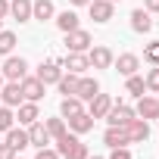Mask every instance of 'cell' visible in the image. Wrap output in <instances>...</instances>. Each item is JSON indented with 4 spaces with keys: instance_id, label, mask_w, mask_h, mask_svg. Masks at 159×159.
Masks as SVG:
<instances>
[{
    "instance_id": "24",
    "label": "cell",
    "mask_w": 159,
    "mask_h": 159,
    "mask_svg": "<svg viewBox=\"0 0 159 159\" xmlns=\"http://www.w3.org/2000/svg\"><path fill=\"white\" fill-rule=\"evenodd\" d=\"M56 28H59V31H66V34H69V31H75V28H78V16H75L72 10L59 13V16H56Z\"/></svg>"
},
{
    "instance_id": "5",
    "label": "cell",
    "mask_w": 159,
    "mask_h": 159,
    "mask_svg": "<svg viewBox=\"0 0 159 159\" xmlns=\"http://www.w3.org/2000/svg\"><path fill=\"white\" fill-rule=\"evenodd\" d=\"M125 131H128V140H131V143H143V140L150 137V125H147V119H137V116L125 125Z\"/></svg>"
},
{
    "instance_id": "22",
    "label": "cell",
    "mask_w": 159,
    "mask_h": 159,
    "mask_svg": "<svg viewBox=\"0 0 159 159\" xmlns=\"http://www.w3.org/2000/svg\"><path fill=\"white\" fill-rule=\"evenodd\" d=\"M7 143H10L13 150H25V147H31V143H28V131H22V128H16V125L7 131Z\"/></svg>"
},
{
    "instance_id": "28",
    "label": "cell",
    "mask_w": 159,
    "mask_h": 159,
    "mask_svg": "<svg viewBox=\"0 0 159 159\" xmlns=\"http://www.w3.org/2000/svg\"><path fill=\"white\" fill-rule=\"evenodd\" d=\"M143 91H147V81L140 75H128V94H134V97H143Z\"/></svg>"
},
{
    "instance_id": "43",
    "label": "cell",
    "mask_w": 159,
    "mask_h": 159,
    "mask_svg": "<svg viewBox=\"0 0 159 159\" xmlns=\"http://www.w3.org/2000/svg\"><path fill=\"white\" fill-rule=\"evenodd\" d=\"M109 3H119V0H109Z\"/></svg>"
},
{
    "instance_id": "13",
    "label": "cell",
    "mask_w": 159,
    "mask_h": 159,
    "mask_svg": "<svg viewBox=\"0 0 159 159\" xmlns=\"http://www.w3.org/2000/svg\"><path fill=\"white\" fill-rule=\"evenodd\" d=\"M88 59H91V69H109L116 56H112L109 47H94V50L88 53Z\"/></svg>"
},
{
    "instance_id": "33",
    "label": "cell",
    "mask_w": 159,
    "mask_h": 159,
    "mask_svg": "<svg viewBox=\"0 0 159 159\" xmlns=\"http://www.w3.org/2000/svg\"><path fill=\"white\" fill-rule=\"evenodd\" d=\"M143 81H147V91H156V94H159V66L150 69V75L143 78Z\"/></svg>"
},
{
    "instance_id": "6",
    "label": "cell",
    "mask_w": 159,
    "mask_h": 159,
    "mask_svg": "<svg viewBox=\"0 0 159 159\" xmlns=\"http://www.w3.org/2000/svg\"><path fill=\"white\" fill-rule=\"evenodd\" d=\"M94 116L88 112V109H81V112H75V116H69V131H75V134H88L91 128H94Z\"/></svg>"
},
{
    "instance_id": "44",
    "label": "cell",
    "mask_w": 159,
    "mask_h": 159,
    "mask_svg": "<svg viewBox=\"0 0 159 159\" xmlns=\"http://www.w3.org/2000/svg\"><path fill=\"white\" fill-rule=\"evenodd\" d=\"M156 100H159V97H156Z\"/></svg>"
},
{
    "instance_id": "21",
    "label": "cell",
    "mask_w": 159,
    "mask_h": 159,
    "mask_svg": "<svg viewBox=\"0 0 159 159\" xmlns=\"http://www.w3.org/2000/svg\"><path fill=\"white\" fill-rule=\"evenodd\" d=\"M19 125H34L41 116H38V103H31V100H25V103H19Z\"/></svg>"
},
{
    "instance_id": "38",
    "label": "cell",
    "mask_w": 159,
    "mask_h": 159,
    "mask_svg": "<svg viewBox=\"0 0 159 159\" xmlns=\"http://www.w3.org/2000/svg\"><path fill=\"white\" fill-rule=\"evenodd\" d=\"M147 3V13H159V0H143Z\"/></svg>"
},
{
    "instance_id": "15",
    "label": "cell",
    "mask_w": 159,
    "mask_h": 159,
    "mask_svg": "<svg viewBox=\"0 0 159 159\" xmlns=\"http://www.w3.org/2000/svg\"><path fill=\"white\" fill-rule=\"evenodd\" d=\"M134 112H137V119H159V100L156 97H140Z\"/></svg>"
},
{
    "instance_id": "25",
    "label": "cell",
    "mask_w": 159,
    "mask_h": 159,
    "mask_svg": "<svg viewBox=\"0 0 159 159\" xmlns=\"http://www.w3.org/2000/svg\"><path fill=\"white\" fill-rule=\"evenodd\" d=\"M53 140H56V153L66 156V153L78 143V134H75V131H66V134H59V137H53Z\"/></svg>"
},
{
    "instance_id": "1",
    "label": "cell",
    "mask_w": 159,
    "mask_h": 159,
    "mask_svg": "<svg viewBox=\"0 0 159 159\" xmlns=\"http://www.w3.org/2000/svg\"><path fill=\"white\" fill-rule=\"evenodd\" d=\"M25 72H28V62H25L22 56H7V62H3V78H10V81H22Z\"/></svg>"
},
{
    "instance_id": "41",
    "label": "cell",
    "mask_w": 159,
    "mask_h": 159,
    "mask_svg": "<svg viewBox=\"0 0 159 159\" xmlns=\"http://www.w3.org/2000/svg\"><path fill=\"white\" fill-rule=\"evenodd\" d=\"M0 31H3V19H0Z\"/></svg>"
},
{
    "instance_id": "35",
    "label": "cell",
    "mask_w": 159,
    "mask_h": 159,
    "mask_svg": "<svg viewBox=\"0 0 159 159\" xmlns=\"http://www.w3.org/2000/svg\"><path fill=\"white\" fill-rule=\"evenodd\" d=\"M0 159H16V150L3 140V143H0Z\"/></svg>"
},
{
    "instance_id": "45",
    "label": "cell",
    "mask_w": 159,
    "mask_h": 159,
    "mask_svg": "<svg viewBox=\"0 0 159 159\" xmlns=\"http://www.w3.org/2000/svg\"><path fill=\"white\" fill-rule=\"evenodd\" d=\"M156 122H159V119H156Z\"/></svg>"
},
{
    "instance_id": "2",
    "label": "cell",
    "mask_w": 159,
    "mask_h": 159,
    "mask_svg": "<svg viewBox=\"0 0 159 159\" xmlns=\"http://www.w3.org/2000/svg\"><path fill=\"white\" fill-rule=\"evenodd\" d=\"M134 116H137V112H134L131 106H125V103H112V106H109V112H106L103 119H106L109 125H128Z\"/></svg>"
},
{
    "instance_id": "8",
    "label": "cell",
    "mask_w": 159,
    "mask_h": 159,
    "mask_svg": "<svg viewBox=\"0 0 159 159\" xmlns=\"http://www.w3.org/2000/svg\"><path fill=\"white\" fill-rule=\"evenodd\" d=\"M59 75H62V62L59 59H50V62H41L38 66V78H41L44 84H56Z\"/></svg>"
},
{
    "instance_id": "12",
    "label": "cell",
    "mask_w": 159,
    "mask_h": 159,
    "mask_svg": "<svg viewBox=\"0 0 159 159\" xmlns=\"http://www.w3.org/2000/svg\"><path fill=\"white\" fill-rule=\"evenodd\" d=\"M62 69H69V72H75V75H84V72L91 69V59H88V53H69V56L62 59Z\"/></svg>"
},
{
    "instance_id": "29",
    "label": "cell",
    "mask_w": 159,
    "mask_h": 159,
    "mask_svg": "<svg viewBox=\"0 0 159 159\" xmlns=\"http://www.w3.org/2000/svg\"><path fill=\"white\" fill-rule=\"evenodd\" d=\"M44 128H47V134H50V137H59V134H66V131H69V128H66V119H47V125H44Z\"/></svg>"
},
{
    "instance_id": "16",
    "label": "cell",
    "mask_w": 159,
    "mask_h": 159,
    "mask_svg": "<svg viewBox=\"0 0 159 159\" xmlns=\"http://www.w3.org/2000/svg\"><path fill=\"white\" fill-rule=\"evenodd\" d=\"M88 103H91V106H88V112H91L94 119H103V116L109 112V106H112V97H109V94H97V97H94V100H88Z\"/></svg>"
},
{
    "instance_id": "11",
    "label": "cell",
    "mask_w": 159,
    "mask_h": 159,
    "mask_svg": "<svg viewBox=\"0 0 159 159\" xmlns=\"http://www.w3.org/2000/svg\"><path fill=\"white\" fill-rule=\"evenodd\" d=\"M103 143H106V147H128L131 140H128L125 125H109V128H106V134H103Z\"/></svg>"
},
{
    "instance_id": "42",
    "label": "cell",
    "mask_w": 159,
    "mask_h": 159,
    "mask_svg": "<svg viewBox=\"0 0 159 159\" xmlns=\"http://www.w3.org/2000/svg\"><path fill=\"white\" fill-rule=\"evenodd\" d=\"M88 159H100V156H88Z\"/></svg>"
},
{
    "instance_id": "19",
    "label": "cell",
    "mask_w": 159,
    "mask_h": 159,
    "mask_svg": "<svg viewBox=\"0 0 159 159\" xmlns=\"http://www.w3.org/2000/svg\"><path fill=\"white\" fill-rule=\"evenodd\" d=\"M10 16L16 22H28L31 19V0H10Z\"/></svg>"
},
{
    "instance_id": "26",
    "label": "cell",
    "mask_w": 159,
    "mask_h": 159,
    "mask_svg": "<svg viewBox=\"0 0 159 159\" xmlns=\"http://www.w3.org/2000/svg\"><path fill=\"white\" fill-rule=\"evenodd\" d=\"M84 106H81V100L78 97H62V103H59V112H62V119H69V116H75V112H81Z\"/></svg>"
},
{
    "instance_id": "36",
    "label": "cell",
    "mask_w": 159,
    "mask_h": 159,
    "mask_svg": "<svg viewBox=\"0 0 159 159\" xmlns=\"http://www.w3.org/2000/svg\"><path fill=\"white\" fill-rule=\"evenodd\" d=\"M109 159H131V153H128V147H112V156Z\"/></svg>"
},
{
    "instance_id": "20",
    "label": "cell",
    "mask_w": 159,
    "mask_h": 159,
    "mask_svg": "<svg viewBox=\"0 0 159 159\" xmlns=\"http://www.w3.org/2000/svg\"><path fill=\"white\" fill-rule=\"evenodd\" d=\"M53 0H34L31 3V19H38V22H47V19H53Z\"/></svg>"
},
{
    "instance_id": "4",
    "label": "cell",
    "mask_w": 159,
    "mask_h": 159,
    "mask_svg": "<svg viewBox=\"0 0 159 159\" xmlns=\"http://www.w3.org/2000/svg\"><path fill=\"white\" fill-rule=\"evenodd\" d=\"M19 84H22V97H25V100H31V103H38V100L44 97V88H47L38 75H34V78H28V75H25Z\"/></svg>"
},
{
    "instance_id": "30",
    "label": "cell",
    "mask_w": 159,
    "mask_h": 159,
    "mask_svg": "<svg viewBox=\"0 0 159 159\" xmlns=\"http://www.w3.org/2000/svg\"><path fill=\"white\" fill-rule=\"evenodd\" d=\"M13 122H16L13 109H10V106H0V131H10V128H13Z\"/></svg>"
},
{
    "instance_id": "3",
    "label": "cell",
    "mask_w": 159,
    "mask_h": 159,
    "mask_svg": "<svg viewBox=\"0 0 159 159\" xmlns=\"http://www.w3.org/2000/svg\"><path fill=\"white\" fill-rule=\"evenodd\" d=\"M91 44H94V41H91V34H88V31H81V28H75V31H69V34H66V47H69V53H84Z\"/></svg>"
},
{
    "instance_id": "18",
    "label": "cell",
    "mask_w": 159,
    "mask_h": 159,
    "mask_svg": "<svg viewBox=\"0 0 159 159\" xmlns=\"http://www.w3.org/2000/svg\"><path fill=\"white\" fill-rule=\"evenodd\" d=\"M28 143H31V147H38V150L50 143V134H47V128H44L41 122H34V125H28Z\"/></svg>"
},
{
    "instance_id": "7",
    "label": "cell",
    "mask_w": 159,
    "mask_h": 159,
    "mask_svg": "<svg viewBox=\"0 0 159 159\" xmlns=\"http://www.w3.org/2000/svg\"><path fill=\"white\" fill-rule=\"evenodd\" d=\"M88 10H91V19L103 25V22H109V19H112L116 3H109V0H91V3H88Z\"/></svg>"
},
{
    "instance_id": "40",
    "label": "cell",
    "mask_w": 159,
    "mask_h": 159,
    "mask_svg": "<svg viewBox=\"0 0 159 159\" xmlns=\"http://www.w3.org/2000/svg\"><path fill=\"white\" fill-rule=\"evenodd\" d=\"M0 88H3V75H0Z\"/></svg>"
},
{
    "instance_id": "17",
    "label": "cell",
    "mask_w": 159,
    "mask_h": 159,
    "mask_svg": "<svg viewBox=\"0 0 159 159\" xmlns=\"http://www.w3.org/2000/svg\"><path fill=\"white\" fill-rule=\"evenodd\" d=\"M131 28H134L137 34L153 31V19H150V13H147V10H134V13H131Z\"/></svg>"
},
{
    "instance_id": "23",
    "label": "cell",
    "mask_w": 159,
    "mask_h": 159,
    "mask_svg": "<svg viewBox=\"0 0 159 159\" xmlns=\"http://www.w3.org/2000/svg\"><path fill=\"white\" fill-rule=\"evenodd\" d=\"M78 78L81 75H75V72H69V75H59V94H66V97H75V88H78Z\"/></svg>"
},
{
    "instance_id": "39",
    "label": "cell",
    "mask_w": 159,
    "mask_h": 159,
    "mask_svg": "<svg viewBox=\"0 0 159 159\" xmlns=\"http://www.w3.org/2000/svg\"><path fill=\"white\" fill-rule=\"evenodd\" d=\"M69 3H75V7H88L91 0H69Z\"/></svg>"
},
{
    "instance_id": "32",
    "label": "cell",
    "mask_w": 159,
    "mask_h": 159,
    "mask_svg": "<svg viewBox=\"0 0 159 159\" xmlns=\"http://www.w3.org/2000/svg\"><path fill=\"white\" fill-rule=\"evenodd\" d=\"M66 159H88V147H84L81 140H78V143H75V147L66 153Z\"/></svg>"
},
{
    "instance_id": "27",
    "label": "cell",
    "mask_w": 159,
    "mask_h": 159,
    "mask_svg": "<svg viewBox=\"0 0 159 159\" xmlns=\"http://www.w3.org/2000/svg\"><path fill=\"white\" fill-rule=\"evenodd\" d=\"M16 47V34L13 31H0V56H10Z\"/></svg>"
},
{
    "instance_id": "10",
    "label": "cell",
    "mask_w": 159,
    "mask_h": 159,
    "mask_svg": "<svg viewBox=\"0 0 159 159\" xmlns=\"http://www.w3.org/2000/svg\"><path fill=\"white\" fill-rule=\"evenodd\" d=\"M100 94V81H97V78H78V88H75V97L78 100H94Z\"/></svg>"
},
{
    "instance_id": "14",
    "label": "cell",
    "mask_w": 159,
    "mask_h": 159,
    "mask_svg": "<svg viewBox=\"0 0 159 159\" xmlns=\"http://www.w3.org/2000/svg\"><path fill=\"white\" fill-rule=\"evenodd\" d=\"M112 66L119 69V75H125V78H128V75H137V69H140V59H137L134 53H122L119 59H112Z\"/></svg>"
},
{
    "instance_id": "9",
    "label": "cell",
    "mask_w": 159,
    "mask_h": 159,
    "mask_svg": "<svg viewBox=\"0 0 159 159\" xmlns=\"http://www.w3.org/2000/svg\"><path fill=\"white\" fill-rule=\"evenodd\" d=\"M0 100H3V106H19L25 97H22V84L19 81H10V84H3V88H0Z\"/></svg>"
},
{
    "instance_id": "31",
    "label": "cell",
    "mask_w": 159,
    "mask_h": 159,
    "mask_svg": "<svg viewBox=\"0 0 159 159\" xmlns=\"http://www.w3.org/2000/svg\"><path fill=\"white\" fill-rule=\"evenodd\" d=\"M143 59H147V62H153V66H159V41L147 44V50H143Z\"/></svg>"
},
{
    "instance_id": "37",
    "label": "cell",
    "mask_w": 159,
    "mask_h": 159,
    "mask_svg": "<svg viewBox=\"0 0 159 159\" xmlns=\"http://www.w3.org/2000/svg\"><path fill=\"white\" fill-rule=\"evenodd\" d=\"M10 16V0H0V19Z\"/></svg>"
},
{
    "instance_id": "34",
    "label": "cell",
    "mask_w": 159,
    "mask_h": 159,
    "mask_svg": "<svg viewBox=\"0 0 159 159\" xmlns=\"http://www.w3.org/2000/svg\"><path fill=\"white\" fill-rule=\"evenodd\" d=\"M34 159H59V153H56V150H50V147H41Z\"/></svg>"
}]
</instances>
